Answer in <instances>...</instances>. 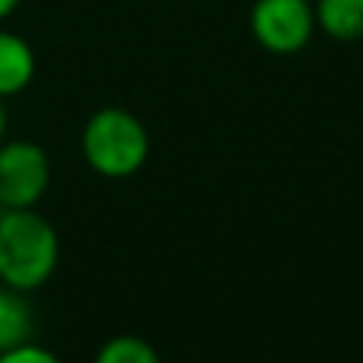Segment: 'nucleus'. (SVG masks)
Wrapping results in <instances>:
<instances>
[{
    "instance_id": "1",
    "label": "nucleus",
    "mask_w": 363,
    "mask_h": 363,
    "mask_svg": "<svg viewBox=\"0 0 363 363\" xmlns=\"http://www.w3.org/2000/svg\"><path fill=\"white\" fill-rule=\"evenodd\" d=\"M61 239L57 230L32 207L6 211L0 217V284L29 294L57 268Z\"/></svg>"
},
{
    "instance_id": "2",
    "label": "nucleus",
    "mask_w": 363,
    "mask_h": 363,
    "mask_svg": "<svg viewBox=\"0 0 363 363\" xmlns=\"http://www.w3.org/2000/svg\"><path fill=\"white\" fill-rule=\"evenodd\" d=\"M83 157L89 169L106 179H131L150 157V134L144 121L121 106H106L89 115L83 128Z\"/></svg>"
},
{
    "instance_id": "3",
    "label": "nucleus",
    "mask_w": 363,
    "mask_h": 363,
    "mask_svg": "<svg viewBox=\"0 0 363 363\" xmlns=\"http://www.w3.org/2000/svg\"><path fill=\"white\" fill-rule=\"evenodd\" d=\"M255 42L271 55H296L315 35L313 0H255L249 13Z\"/></svg>"
},
{
    "instance_id": "4",
    "label": "nucleus",
    "mask_w": 363,
    "mask_h": 363,
    "mask_svg": "<svg viewBox=\"0 0 363 363\" xmlns=\"http://www.w3.org/2000/svg\"><path fill=\"white\" fill-rule=\"evenodd\" d=\"M51 185V160L35 140L0 144V204L6 211L35 207Z\"/></svg>"
},
{
    "instance_id": "5",
    "label": "nucleus",
    "mask_w": 363,
    "mask_h": 363,
    "mask_svg": "<svg viewBox=\"0 0 363 363\" xmlns=\"http://www.w3.org/2000/svg\"><path fill=\"white\" fill-rule=\"evenodd\" d=\"M35 77V51L16 32L0 29V99L23 93Z\"/></svg>"
},
{
    "instance_id": "6",
    "label": "nucleus",
    "mask_w": 363,
    "mask_h": 363,
    "mask_svg": "<svg viewBox=\"0 0 363 363\" xmlns=\"http://www.w3.org/2000/svg\"><path fill=\"white\" fill-rule=\"evenodd\" d=\"M315 26L335 42L363 38V0H315Z\"/></svg>"
},
{
    "instance_id": "7",
    "label": "nucleus",
    "mask_w": 363,
    "mask_h": 363,
    "mask_svg": "<svg viewBox=\"0 0 363 363\" xmlns=\"http://www.w3.org/2000/svg\"><path fill=\"white\" fill-rule=\"evenodd\" d=\"M32 335V309L23 300V294L6 284H0V351L29 341Z\"/></svg>"
},
{
    "instance_id": "8",
    "label": "nucleus",
    "mask_w": 363,
    "mask_h": 363,
    "mask_svg": "<svg viewBox=\"0 0 363 363\" xmlns=\"http://www.w3.org/2000/svg\"><path fill=\"white\" fill-rule=\"evenodd\" d=\"M93 363H163L157 347L138 335H115L99 347Z\"/></svg>"
},
{
    "instance_id": "9",
    "label": "nucleus",
    "mask_w": 363,
    "mask_h": 363,
    "mask_svg": "<svg viewBox=\"0 0 363 363\" xmlns=\"http://www.w3.org/2000/svg\"><path fill=\"white\" fill-rule=\"evenodd\" d=\"M0 363H61L57 354H51L48 347H38L32 341L10 347V351H0Z\"/></svg>"
},
{
    "instance_id": "10",
    "label": "nucleus",
    "mask_w": 363,
    "mask_h": 363,
    "mask_svg": "<svg viewBox=\"0 0 363 363\" xmlns=\"http://www.w3.org/2000/svg\"><path fill=\"white\" fill-rule=\"evenodd\" d=\"M19 4H23V0H0V19H6V16H10V13L16 10Z\"/></svg>"
},
{
    "instance_id": "11",
    "label": "nucleus",
    "mask_w": 363,
    "mask_h": 363,
    "mask_svg": "<svg viewBox=\"0 0 363 363\" xmlns=\"http://www.w3.org/2000/svg\"><path fill=\"white\" fill-rule=\"evenodd\" d=\"M4 131H6V108H4V99H0V140H4Z\"/></svg>"
}]
</instances>
